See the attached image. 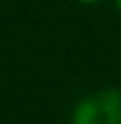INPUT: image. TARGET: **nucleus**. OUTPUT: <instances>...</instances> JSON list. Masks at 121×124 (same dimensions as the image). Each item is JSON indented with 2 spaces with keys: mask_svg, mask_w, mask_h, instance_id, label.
Returning a JSON list of instances; mask_svg holds the SVG:
<instances>
[{
  "mask_svg": "<svg viewBox=\"0 0 121 124\" xmlns=\"http://www.w3.org/2000/svg\"><path fill=\"white\" fill-rule=\"evenodd\" d=\"M71 124H121V91L101 89L76 104Z\"/></svg>",
  "mask_w": 121,
  "mask_h": 124,
  "instance_id": "1",
  "label": "nucleus"
},
{
  "mask_svg": "<svg viewBox=\"0 0 121 124\" xmlns=\"http://www.w3.org/2000/svg\"><path fill=\"white\" fill-rule=\"evenodd\" d=\"M76 3H81V5H96V3H103V0H76Z\"/></svg>",
  "mask_w": 121,
  "mask_h": 124,
  "instance_id": "2",
  "label": "nucleus"
},
{
  "mask_svg": "<svg viewBox=\"0 0 121 124\" xmlns=\"http://www.w3.org/2000/svg\"><path fill=\"white\" fill-rule=\"evenodd\" d=\"M114 3H116V8H119V13H121V0H114Z\"/></svg>",
  "mask_w": 121,
  "mask_h": 124,
  "instance_id": "3",
  "label": "nucleus"
}]
</instances>
